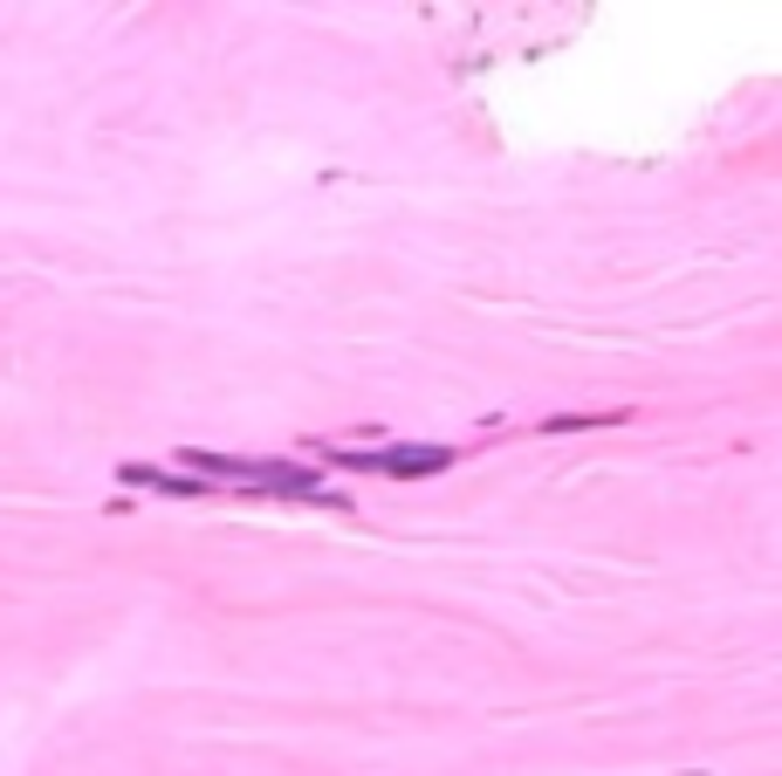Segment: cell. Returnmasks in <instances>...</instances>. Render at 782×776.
I'll use <instances>...</instances> for the list:
<instances>
[{"label":"cell","mask_w":782,"mask_h":776,"mask_svg":"<svg viewBox=\"0 0 782 776\" xmlns=\"http://www.w3.org/2000/svg\"><path fill=\"white\" fill-rule=\"evenodd\" d=\"M364 468H392V474H439L453 454L446 446H392V454H357Z\"/></svg>","instance_id":"cell-1"}]
</instances>
